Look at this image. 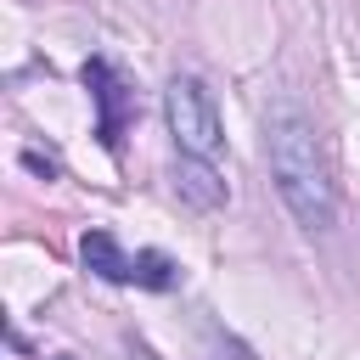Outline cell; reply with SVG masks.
<instances>
[{"label":"cell","instance_id":"6da1fadb","mask_svg":"<svg viewBox=\"0 0 360 360\" xmlns=\"http://www.w3.org/2000/svg\"><path fill=\"white\" fill-rule=\"evenodd\" d=\"M264 158H270V180H276L287 214L304 231H326L332 214H338V191H332V174H326L315 124L292 101H276L264 112Z\"/></svg>","mask_w":360,"mask_h":360},{"label":"cell","instance_id":"7a4b0ae2","mask_svg":"<svg viewBox=\"0 0 360 360\" xmlns=\"http://www.w3.org/2000/svg\"><path fill=\"white\" fill-rule=\"evenodd\" d=\"M163 112H169V135L180 152L191 158H214L225 146V124H219V107L214 96L202 90V79H169L163 90Z\"/></svg>","mask_w":360,"mask_h":360},{"label":"cell","instance_id":"3957f363","mask_svg":"<svg viewBox=\"0 0 360 360\" xmlns=\"http://www.w3.org/2000/svg\"><path fill=\"white\" fill-rule=\"evenodd\" d=\"M84 84H90V96L101 101V124H96V135H101V146H118V135H124V118L135 112V96H129V84L112 73V62H101V56H90L84 62Z\"/></svg>","mask_w":360,"mask_h":360},{"label":"cell","instance_id":"277c9868","mask_svg":"<svg viewBox=\"0 0 360 360\" xmlns=\"http://www.w3.org/2000/svg\"><path fill=\"white\" fill-rule=\"evenodd\" d=\"M174 191L191 202V208H219L225 202V180L214 174V158H191V152H174V169H169Z\"/></svg>","mask_w":360,"mask_h":360},{"label":"cell","instance_id":"5b68a950","mask_svg":"<svg viewBox=\"0 0 360 360\" xmlns=\"http://www.w3.org/2000/svg\"><path fill=\"white\" fill-rule=\"evenodd\" d=\"M79 259H84V270H96L101 281H129V276H135V253H124L107 231H84V236H79Z\"/></svg>","mask_w":360,"mask_h":360},{"label":"cell","instance_id":"8992f818","mask_svg":"<svg viewBox=\"0 0 360 360\" xmlns=\"http://www.w3.org/2000/svg\"><path fill=\"white\" fill-rule=\"evenodd\" d=\"M135 287H152V292H169L174 281H180V264L169 259V253H158V248H146V253H135V276H129Z\"/></svg>","mask_w":360,"mask_h":360}]
</instances>
